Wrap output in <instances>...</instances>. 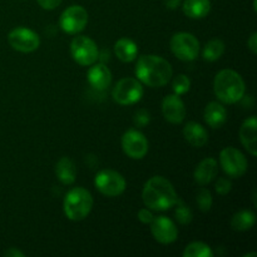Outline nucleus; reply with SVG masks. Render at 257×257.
I'll use <instances>...</instances> for the list:
<instances>
[{"instance_id": "nucleus-1", "label": "nucleus", "mask_w": 257, "mask_h": 257, "mask_svg": "<svg viewBox=\"0 0 257 257\" xmlns=\"http://www.w3.org/2000/svg\"><path fill=\"white\" fill-rule=\"evenodd\" d=\"M135 73L142 84L151 88H160L167 84L173 74L172 67L165 58L155 54L138 58Z\"/></svg>"}, {"instance_id": "nucleus-2", "label": "nucleus", "mask_w": 257, "mask_h": 257, "mask_svg": "<svg viewBox=\"0 0 257 257\" xmlns=\"http://www.w3.org/2000/svg\"><path fill=\"white\" fill-rule=\"evenodd\" d=\"M142 198L150 210L167 211L175 207L178 196L172 183L167 178L162 176H153L145 183Z\"/></svg>"}, {"instance_id": "nucleus-3", "label": "nucleus", "mask_w": 257, "mask_h": 257, "mask_svg": "<svg viewBox=\"0 0 257 257\" xmlns=\"http://www.w3.org/2000/svg\"><path fill=\"white\" fill-rule=\"evenodd\" d=\"M213 92L217 99L225 104H233L245 95L246 85L242 77L232 69H223L216 74Z\"/></svg>"}, {"instance_id": "nucleus-4", "label": "nucleus", "mask_w": 257, "mask_h": 257, "mask_svg": "<svg viewBox=\"0 0 257 257\" xmlns=\"http://www.w3.org/2000/svg\"><path fill=\"white\" fill-rule=\"evenodd\" d=\"M93 208V197L89 191L83 187H75L65 195L63 211L70 221H82L88 217Z\"/></svg>"}, {"instance_id": "nucleus-5", "label": "nucleus", "mask_w": 257, "mask_h": 257, "mask_svg": "<svg viewBox=\"0 0 257 257\" xmlns=\"http://www.w3.org/2000/svg\"><path fill=\"white\" fill-rule=\"evenodd\" d=\"M170 47L173 55L183 62H192L198 57V53H200V42L191 33H176L171 38Z\"/></svg>"}, {"instance_id": "nucleus-6", "label": "nucleus", "mask_w": 257, "mask_h": 257, "mask_svg": "<svg viewBox=\"0 0 257 257\" xmlns=\"http://www.w3.org/2000/svg\"><path fill=\"white\" fill-rule=\"evenodd\" d=\"M143 93V85L137 78H123L113 88L112 97L118 104L132 105L142 99Z\"/></svg>"}, {"instance_id": "nucleus-7", "label": "nucleus", "mask_w": 257, "mask_h": 257, "mask_svg": "<svg viewBox=\"0 0 257 257\" xmlns=\"http://www.w3.org/2000/svg\"><path fill=\"white\" fill-rule=\"evenodd\" d=\"M70 54L74 62H77L82 67H90L99 58L97 44L85 35H78L72 40Z\"/></svg>"}, {"instance_id": "nucleus-8", "label": "nucleus", "mask_w": 257, "mask_h": 257, "mask_svg": "<svg viewBox=\"0 0 257 257\" xmlns=\"http://www.w3.org/2000/svg\"><path fill=\"white\" fill-rule=\"evenodd\" d=\"M94 186L102 195L107 197H117L124 192L127 183L119 172L113 170H104L95 175Z\"/></svg>"}, {"instance_id": "nucleus-9", "label": "nucleus", "mask_w": 257, "mask_h": 257, "mask_svg": "<svg viewBox=\"0 0 257 257\" xmlns=\"http://www.w3.org/2000/svg\"><path fill=\"white\" fill-rule=\"evenodd\" d=\"M220 163L223 172L232 178H240L247 172L248 162L245 155L235 147H226L220 153Z\"/></svg>"}, {"instance_id": "nucleus-10", "label": "nucleus", "mask_w": 257, "mask_h": 257, "mask_svg": "<svg viewBox=\"0 0 257 257\" xmlns=\"http://www.w3.org/2000/svg\"><path fill=\"white\" fill-rule=\"evenodd\" d=\"M88 24V12L80 5H72L62 13L59 25L67 34H78Z\"/></svg>"}, {"instance_id": "nucleus-11", "label": "nucleus", "mask_w": 257, "mask_h": 257, "mask_svg": "<svg viewBox=\"0 0 257 257\" xmlns=\"http://www.w3.org/2000/svg\"><path fill=\"white\" fill-rule=\"evenodd\" d=\"M10 47L20 53H32L39 48V35L28 28H15L8 35Z\"/></svg>"}, {"instance_id": "nucleus-12", "label": "nucleus", "mask_w": 257, "mask_h": 257, "mask_svg": "<svg viewBox=\"0 0 257 257\" xmlns=\"http://www.w3.org/2000/svg\"><path fill=\"white\" fill-rule=\"evenodd\" d=\"M122 150L132 160H142L148 152V141L142 132L130 130L122 137Z\"/></svg>"}, {"instance_id": "nucleus-13", "label": "nucleus", "mask_w": 257, "mask_h": 257, "mask_svg": "<svg viewBox=\"0 0 257 257\" xmlns=\"http://www.w3.org/2000/svg\"><path fill=\"white\" fill-rule=\"evenodd\" d=\"M151 225V232L156 241L163 245H170L178 238V228L171 218L166 216L153 218Z\"/></svg>"}, {"instance_id": "nucleus-14", "label": "nucleus", "mask_w": 257, "mask_h": 257, "mask_svg": "<svg viewBox=\"0 0 257 257\" xmlns=\"http://www.w3.org/2000/svg\"><path fill=\"white\" fill-rule=\"evenodd\" d=\"M162 113L166 120L172 124H180L185 120L186 107L180 95L170 94L162 100Z\"/></svg>"}, {"instance_id": "nucleus-15", "label": "nucleus", "mask_w": 257, "mask_h": 257, "mask_svg": "<svg viewBox=\"0 0 257 257\" xmlns=\"http://www.w3.org/2000/svg\"><path fill=\"white\" fill-rule=\"evenodd\" d=\"M87 78L89 84L97 90L108 89L112 83V73H110L109 68L103 63H98V64L94 63L90 65Z\"/></svg>"}, {"instance_id": "nucleus-16", "label": "nucleus", "mask_w": 257, "mask_h": 257, "mask_svg": "<svg viewBox=\"0 0 257 257\" xmlns=\"http://www.w3.org/2000/svg\"><path fill=\"white\" fill-rule=\"evenodd\" d=\"M256 130H257V119L255 115L243 120L242 125L240 128V141L243 147L247 150L251 156L256 157L257 147H256Z\"/></svg>"}, {"instance_id": "nucleus-17", "label": "nucleus", "mask_w": 257, "mask_h": 257, "mask_svg": "<svg viewBox=\"0 0 257 257\" xmlns=\"http://www.w3.org/2000/svg\"><path fill=\"white\" fill-rule=\"evenodd\" d=\"M217 172V161L215 158H205L196 167L195 172H193V178L200 186H206L215 180Z\"/></svg>"}, {"instance_id": "nucleus-18", "label": "nucleus", "mask_w": 257, "mask_h": 257, "mask_svg": "<svg viewBox=\"0 0 257 257\" xmlns=\"http://www.w3.org/2000/svg\"><path fill=\"white\" fill-rule=\"evenodd\" d=\"M185 140L193 147H203L208 142V133L202 124L197 122H188L183 128Z\"/></svg>"}, {"instance_id": "nucleus-19", "label": "nucleus", "mask_w": 257, "mask_h": 257, "mask_svg": "<svg viewBox=\"0 0 257 257\" xmlns=\"http://www.w3.org/2000/svg\"><path fill=\"white\" fill-rule=\"evenodd\" d=\"M203 117L211 128H221L227 119V110L221 103L210 102L206 105Z\"/></svg>"}, {"instance_id": "nucleus-20", "label": "nucleus", "mask_w": 257, "mask_h": 257, "mask_svg": "<svg viewBox=\"0 0 257 257\" xmlns=\"http://www.w3.org/2000/svg\"><path fill=\"white\" fill-rule=\"evenodd\" d=\"M55 175L63 185H73L77 178V168L74 162L70 158L62 157L55 165Z\"/></svg>"}, {"instance_id": "nucleus-21", "label": "nucleus", "mask_w": 257, "mask_h": 257, "mask_svg": "<svg viewBox=\"0 0 257 257\" xmlns=\"http://www.w3.org/2000/svg\"><path fill=\"white\" fill-rule=\"evenodd\" d=\"M114 54L123 63H131L137 59L138 47L133 40L128 38H120L114 44Z\"/></svg>"}, {"instance_id": "nucleus-22", "label": "nucleus", "mask_w": 257, "mask_h": 257, "mask_svg": "<svg viewBox=\"0 0 257 257\" xmlns=\"http://www.w3.org/2000/svg\"><path fill=\"white\" fill-rule=\"evenodd\" d=\"M183 13L191 19H202L211 10L210 0H185L182 4Z\"/></svg>"}, {"instance_id": "nucleus-23", "label": "nucleus", "mask_w": 257, "mask_h": 257, "mask_svg": "<svg viewBox=\"0 0 257 257\" xmlns=\"http://www.w3.org/2000/svg\"><path fill=\"white\" fill-rule=\"evenodd\" d=\"M256 223V215L252 211L242 210L236 212L231 218V228L235 231H240V232H245V231L251 230L253 225Z\"/></svg>"}, {"instance_id": "nucleus-24", "label": "nucleus", "mask_w": 257, "mask_h": 257, "mask_svg": "<svg viewBox=\"0 0 257 257\" xmlns=\"http://www.w3.org/2000/svg\"><path fill=\"white\" fill-rule=\"evenodd\" d=\"M225 53V43L221 39H212L208 43H206L203 48V59L207 62H216L222 57Z\"/></svg>"}, {"instance_id": "nucleus-25", "label": "nucleus", "mask_w": 257, "mask_h": 257, "mask_svg": "<svg viewBox=\"0 0 257 257\" xmlns=\"http://www.w3.org/2000/svg\"><path fill=\"white\" fill-rule=\"evenodd\" d=\"M183 257H213L210 246L205 242H192L186 246L182 253Z\"/></svg>"}, {"instance_id": "nucleus-26", "label": "nucleus", "mask_w": 257, "mask_h": 257, "mask_svg": "<svg viewBox=\"0 0 257 257\" xmlns=\"http://www.w3.org/2000/svg\"><path fill=\"white\" fill-rule=\"evenodd\" d=\"M175 206V216L178 223H181V225H188V223H191V221L193 218V213L191 211V208L187 205H185L181 200H177Z\"/></svg>"}, {"instance_id": "nucleus-27", "label": "nucleus", "mask_w": 257, "mask_h": 257, "mask_svg": "<svg viewBox=\"0 0 257 257\" xmlns=\"http://www.w3.org/2000/svg\"><path fill=\"white\" fill-rule=\"evenodd\" d=\"M196 202H197L198 208H200L202 212H208L212 207V195H211L210 190L207 188H201L198 190L197 195H196Z\"/></svg>"}, {"instance_id": "nucleus-28", "label": "nucleus", "mask_w": 257, "mask_h": 257, "mask_svg": "<svg viewBox=\"0 0 257 257\" xmlns=\"http://www.w3.org/2000/svg\"><path fill=\"white\" fill-rule=\"evenodd\" d=\"M191 88V80L187 75L180 74L173 79L172 89L175 92V94L182 95L185 93H187Z\"/></svg>"}, {"instance_id": "nucleus-29", "label": "nucleus", "mask_w": 257, "mask_h": 257, "mask_svg": "<svg viewBox=\"0 0 257 257\" xmlns=\"http://www.w3.org/2000/svg\"><path fill=\"white\" fill-rule=\"evenodd\" d=\"M231 188H232V183L228 178L221 177L218 178L217 182H216V192L221 196H225L227 193H230Z\"/></svg>"}, {"instance_id": "nucleus-30", "label": "nucleus", "mask_w": 257, "mask_h": 257, "mask_svg": "<svg viewBox=\"0 0 257 257\" xmlns=\"http://www.w3.org/2000/svg\"><path fill=\"white\" fill-rule=\"evenodd\" d=\"M150 120H151V115L146 109H140L137 113H136L135 123L137 125H140V127H145V125H147L148 123H150Z\"/></svg>"}, {"instance_id": "nucleus-31", "label": "nucleus", "mask_w": 257, "mask_h": 257, "mask_svg": "<svg viewBox=\"0 0 257 257\" xmlns=\"http://www.w3.org/2000/svg\"><path fill=\"white\" fill-rule=\"evenodd\" d=\"M137 217L142 223H145V225H147L148 223V225H150V223L153 221V218H155V216H153L152 211L147 207V208H141V210L138 211Z\"/></svg>"}, {"instance_id": "nucleus-32", "label": "nucleus", "mask_w": 257, "mask_h": 257, "mask_svg": "<svg viewBox=\"0 0 257 257\" xmlns=\"http://www.w3.org/2000/svg\"><path fill=\"white\" fill-rule=\"evenodd\" d=\"M37 2L39 7L44 10H53L59 7L62 0H37Z\"/></svg>"}, {"instance_id": "nucleus-33", "label": "nucleus", "mask_w": 257, "mask_h": 257, "mask_svg": "<svg viewBox=\"0 0 257 257\" xmlns=\"http://www.w3.org/2000/svg\"><path fill=\"white\" fill-rule=\"evenodd\" d=\"M247 47L252 54H257V33H252L247 40Z\"/></svg>"}, {"instance_id": "nucleus-34", "label": "nucleus", "mask_w": 257, "mask_h": 257, "mask_svg": "<svg viewBox=\"0 0 257 257\" xmlns=\"http://www.w3.org/2000/svg\"><path fill=\"white\" fill-rule=\"evenodd\" d=\"M4 255L7 257H24V253H23L22 251L17 250V248H14V247H12V248H9V250L5 251Z\"/></svg>"}, {"instance_id": "nucleus-35", "label": "nucleus", "mask_w": 257, "mask_h": 257, "mask_svg": "<svg viewBox=\"0 0 257 257\" xmlns=\"http://www.w3.org/2000/svg\"><path fill=\"white\" fill-rule=\"evenodd\" d=\"M181 2H182V0H165V5L168 8V9L175 10L180 7Z\"/></svg>"}, {"instance_id": "nucleus-36", "label": "nucleus", "mask_w": 257, "mask_h": 257, "mask_svg": "<svg viewBox=\"0 0 257 257\" xmlns=\"http://www.w3.org/2000/svg\"><path fill=\"white\" fill-rule=\"evenodd\" d=\"M250 256H256V253L253 252V253H248V255H245V257H250Z\"/></svg>"}]
</instances>
